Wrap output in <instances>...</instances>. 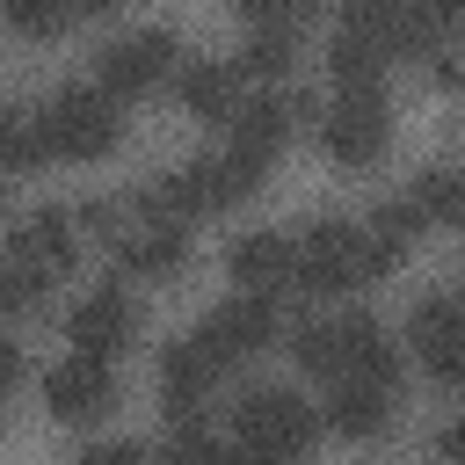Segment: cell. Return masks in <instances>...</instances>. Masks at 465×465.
<instances>
[{"mask_svg": "<svg viewBox=\"0 0 465 465\" xmlns=\"http://www.w3.org/2000/svg\"><path fill=\"white\" fill-rule=\"evenodd\" d=\"M291 356H298V371H312L327 385H392L400 392V349L371 312L298 320L291 327Z\"/></svg>", "mask_w": 465, "mask_h": 465, "instance_id": "cell-1", "label": "cell"}, {"mask_svg": "<svg viewBox=\"0 0 465 465\" xmlns=\"http://www.w3.org/2000/svg\"><path fill=\"white\" fill-rule=\"evenodd\" d=\"M320 436V414L291 392V385H247L232 400V436H225V465H298Z\"/></svg>", "mask_w": 465, "mask_h": 465, "instance_id": "cell-2", "label": "cell"}, {"mask_svg": "<svg viewBox=\"0 0 465 465\" xmlns=\"http://www.w3.org/2000/svg\"><path fill=\"white\" fill-rule=\"evenodd\" d=\"M36 131H44V160H51V153H58V160H102V153L116 145L124 116H116V102H109L94 80H73V87H58V94L36 109Z\"/></svg>", "mask_w": 465, "mask_h": 465, "instance_id": "cell-3", "label": "cell"}, {"mask_svg": "<svg viewBox=\"0 0 465 465\" xmlns=\"http://www.w3.org/2000/svg\"><path fill=\"white\" fill-rule=\"evenodd\" d=\"M363 276H378V269H371L363 218H312V225L298 232V283H305L312 298H327V291H356Z\"/></svg>", "mask_w": 465, "mask_h": 465, "instance_id": "cell-4", "label": "cell"}, {"mask_svg": "<svg viewBox=\"0 0 465 465\" xmlns=\"http://www.w3.org/2000/svg\"><path fill=\"white\" fill-rule=\"evenodd\" d=\"M167 65H174V29L138 22V29H116V36L94 51V87H102L109 102H124V94L160 87V80H167Z\"/></svg>", "mask_w": 465, "mask_h": 465, "instance_id": "cell-5", "label": "cell"}, {"mask_svg": "<svg viewBox=\"0 0 465 465\" xmlns=\"http://www.w3.org/2000/svg\"><path fill=\"white\" fill-rule=\"evenodd\" d=\"M392 138V109H385V87H334L327 116H320V145L341 160V167H371Z\"/></svg>", "mask_w": 465, "mask_h": 465, "instance_id": "cell-6", "label": "cell"}, {"mask_svg": "<svg viewBox=\"0 0 465 465\" xmlns=\"http://www.w3.org/2000/svg\"><path fill=\"white\" fill-rule=\"evenodd\" d=\"M276 298H247V291H232L225 305H211L203 320H196V349L218 363V371H232V363H247V356H262L269 341H276Z\"/></svg>", "mask_w": 465, "mask_h": 465, "instance_id": "cell-7", "label": "cell"}, {"mask_svg": "<svg viewBox=\"0 0 465 465\" xmlns=\"http://www.w3.org/2000/svg\"><path fill=\"white\" fill-rule=\"evenodd\" d=\"M392 15H400V7L363 0V7H349V15L334 22V44H327L334 87H378L385 58H400V44H392Z\"/></svg>", "mask_w": 465, "mask_h": 465, "instance_id": "cell-8", "label": "cell"}, {"mask_svg": "<svg viewBox=\"0 0 465 465\" xmlns=\"http://www.w3.org/2000/svg\"><path fill=\"white\" fill-rule=\"evenodd\" d=\"M407 341L421 349V371L436 385L465 392V305H458V291H429L407 312Z\"/></svg>", "mask_w": 465, "mask_h": 465, "instance_id": "cell-9", "label": "cell"}, {"mask_svg": "<svg viewBox=\"0 0 465 465\" xmlns=\"http://www.w3.org/2000/svg\"><path fill=\"white\" fill-rule=\"evenodd\" d=\"M65 334H73V356H116L131 334H138V298L124 283H94L73 312H65Z\"/></svg>", "mask_w": 465, "mask_h": 465, "instance_id": "cell-10", "label": "cell"}, {"mask_svg": "<svg viewBox=\"0 0 465 465\" xmlns=\"http://www.w3.org/2000/svg\"><path fill=\"white\" fill-rule=\"evenodd\" d=\"M298 116H312V94H305V87H269V94H247V102L232 109V138H225V145L269 167V153L291 138V124H298Z\"/></svg>", "mask_w": 465, "mask_h": 465, "instance_id": "cell-11", "label": "cell"}, {"mask_svg": "<svg viewBox=\"0 0 465 465\" xmlns=\"http://www.w3.org/2000/svg\"><path fill=\"white\" fill-rule=\"evenodd\" d=\"M225 276H232L247 298H269V291L298 283V247H291V232H276V225H247V232H232V247H225Z\"/></svg>", "mask_w": 465, "mask_h": 465, "instance_id": "cell-12", "label": "cell"}, {"mask_svg": "<svg viewBox=\"0 0 465 465\" xmlns=\"http://www.w3.org/2000/svg\"><path fill=\"white\" fill-rule=\"evenodd\" d=\"M80 218L65 211V203H29V211H15L7 218V254H22V262H36L44 276H65L73 269V254H80Z\"/></svg>", "mask_w": 465, "mask_h": 465, "instance_id": "cell-13", "label": "cell"}, {"mask_svg": "<svg viewBox=\"0 0 465 465\" xmlns=\"http://www.w3.org/2000/svg\"><path fill=\"white\" fill-rule=\"evenodd\" d=\"M218 378H225V371H218L196 341H167V349H160V400H167V421H174V429L203 421V407H211Z\"/></svg>", "mask_w": 465, "mask_h": 465, "instance_id": "cell-14", "label": "cell"}, {"mask_svg": "<svg viewBox=\"0 0 465 465\" xmlns=\"http://www.w3.org/2000/svg\"><path fill=\"white\" fill-rule=\"evenodd\" d=\"M44 400H51L58 421H94V414L116 407V371L102 356H58L51 378H44Z\"/></svg>", "mask_w": 465, "mask_h": 465, "instance_id": "cell-15", "label": "cell"}, {"mask_svg": "<svg viewBox=\"0 0 465 465\" xmlns=\"http://www.w3.org/2000/svg\"><path fill=\"white\" fill-rule=\"evenodd\" d=\"M182 174H189L196 211H225V203H240V196L262 189V160H247V153H232V145H211V153L182 160Z\"/></svg>", "mask_w": 465, "mask_h": 465, "instance_id": "cell-16", "label": "cell"}, {"mask_svg": "<svg viewBox=\"0 0 465 465\" xmlns=\"http://www.w3.org/2000/svg\"><path fill=\"white\" fill-rule=\"evenodd\" d=\"M174 94H182L196 116H232V109H240V65H232V58H211V51H196V58H182V73H174Z\"/></svg>", "mask_w": 465, "mask_h": 465, "instance_id": "cell-17", "label": "cell"}, {"mask_svg": "<svg viewBox=\"0 0 465 465\" xmlns=\"http://www.w3.org/2000/svg\"><path fill=\"white\" fill-rule=\"evenodd\" d=\"M189 254L182 225H160V218H138L131 232H116V269L124 276H174Z\"/></svg>", "mask_w": 465, "mask_h": 465, "instance_id": "cell-18", "label": "cell"}, {"mask_svg": "<svg viewBox=\"0 0 465 465\" xmlns=\"http://www.w3.org/2000/svg\"><path fill=\"white\" fill-rule=\"evenodd\" d=\"M421 225H429V218L414 211V196H385V203L363 218V240H371V269H378V276H385V269H400Z\"/></svg>", "mask_w": 465, "mask_h": 465, "instance_id": "cell-19", "label": "cell"}, {"mask_svg": "<svg viewBox=\"0 0 465 465\" xmlns=\"http://www.w3.org/2000/svg\"><path fill=\"white\" fill-rule=\"evenodd\" d=\"M320 421H327L334 436H378V429L392 421V385H334Z\"/></svg>", "mask_w": 465, "mask_h": 465, "instance_id": "cell-20", "label": "cell"}, {"mask_svg": "<svg viewBox=\"0 0 465 465\" xmlns=\"http://www.w3.org/2000/svg\"><path fill=\"white\" fill-rule=\"evenodd\" d=\"M414 211L421 218H436V225H458L465 232V167H450V160H436V167H421L414 174Z\"/></svg>", "mask_w": 465, "mask_h": 465, "instance_id": "cell-21", "label": "cell"}, {"mask_svg": "<svg viewBox=\"0 0 465 465\" xmlns=\"http://www.w3.org/2000/svg\"><path fill=\"white\" fill-rule=\"evenodd\" d=\"M44 160V131H36V109H15L0 102V174H22Z\"/></svg>", "mask_w": 465, "mask_h": 465, "instance_id": "cell-22", "label": "cell"}, {"mask_svg": "<svg viewBox=\"0 0 465 465\" xmlns=\"http://www.w3.org/2000/svg\"><path fill=\"white\" fill-rule=\"evenodd\" d=\"M44 291H51V276H44L36 262L0 254V312H36V305H44Z\"/></svg>", "mask_w": 465, "mask_h": 465, "instance_id": "cell-23", "label": "cell"}, {"mask_svg": "<svg viewBox=\"0 0 465 465\" xmlns=\"http://www.w3.org/2000/svg\"><path fill=\"white\" fill-rule=\"evenodd\" d=\"M232 65L240 73H283L291 65V29H247V44H240Z\"/></svg>", "mask_w": 465, "mask_h": 465, "instance_id": "cell-24", "label": "cell"}, {"mask_svg": "<svg viewBox=\"0 0 465 465\" xmlns=\"http://www.w3.org/2000/svg\"><path fill=\"white\" fill-rule=\"evenodd\" d=\"M73 15H87V0H80V7H65V0H15V7H7V22H15L22 36H51V29H65Z\"/></svg>", "mask_w": 465, "mask_h": 465, "instance_id": "cell-25", "label": "cell"}, {"mask_svg": "<svg viewBox=\"0 0 465 465\" xmlns=\"http://www.w3.org/2000/svg\"><path fill=\"white\" fill-rule=\"evenodd\" d=\"M160 465H225V443H211L203 421H189V429H174V443L160 450Z\"/></svg>", "mask_w": 465, "mask_h": 465, "instance_id": "cell-26", "label": "cell"}, {"mask_svg": "<svg viewBox=\"0 0 465 465\" xmlns=\"http://www.w3.org/2000/svg\"><path fill=\"white\" fill-rule=\"evenodd\" d=\"M73 465H153V450H145V443H131V436H116V443H94V450H80Z\"/></svg>", "mask_w": 465, "mask_h": 465, "instance_id": "cell-27", "label": "cell"}, {"mask_svg": "<svg viewBox=\"0 0 465 465\" xmlns=\"http://www.w3.org/2000/svg\"><path fill=\"white\" fill-rule=\"evenodd\" d=\"M436 458H443V465H465V414H450V421L436 429Z\"/></svg>", "mask_w": 465, "mask_h": 465, "instance_id": "cell-28", "label": "cell"}, {"mask_svg": "<svg viewBox=\"0 0 465 465\" xmlns=\"http://www.w3.org/2000/svg\"><path fill=\"white\" fill-rule=\"evenodd\" d=\"M15 385H22V349H15L7 334H0V400H7Z\"/></svg>", "mask_w": 465, "mask_h": 465, "instance_id": "cell-29", "label": "cell"}, {"mask_svg": "<svg viewBox=\"0 0 465 465\" xmlns=\"http://www.w3.org/2000/svg\"><path fill=\"white\" fill-rule=\"evenodd\" d=\"M429 80H436V87H458V80H465V73H458V51H436V58H429Z\"/></svg>", "mask_w": 465, "mask_h": 465, "instance_id": "cell-30", "label": "cell"}, {"mask_svg": "<svg viewBox=\"0 0 465 465\" xmlns=\"http://www.w3.org/2000/svg\"><path fill=\"white\" fill-rule=\"evenodd\" d=\"M458 305H465V291H458Z\"/></svg>", "mask_w": 465, "mask_h": 465, "instance_id": "cell-31", "label": "cell"}]
</instances>
